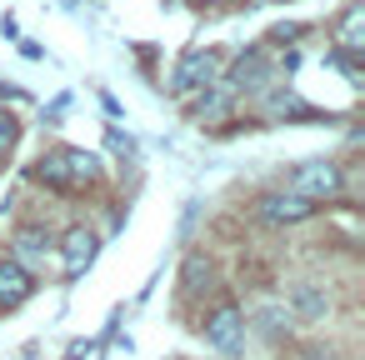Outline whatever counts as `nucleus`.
Here are the masks:
<instances>
[{"instance_id":"6e6552de","label":"nucleus","mask_w":365,"mask_h":360,"mask_svg":"<svg viewBox=\"0 0 365 360\" xmlns=\"http://www.w3.org/2000/svg\"><path fill=\"white\" fill-rule=\"evenodd\" d=\"M96 245H101V240H96V230L76 225V230L66 235V245H61V270H66V275H81V270L96 260Z\"/></svg>"},{"instance_id":"2eb2a0df","label":"nucleus","mask_w":365,"mask_h":360,"mask_svg":"<svg viewBox=\"0 0 365 360\" xmlns=\"http://www.w3.org/2000/svg\"><path fill=\"white\" fill-rule=\"evenodd\" d=\"M205 6H210V0H205Z\"/></svg>"},{"instance_id":"f8f14e48","label":"nucleus","mask_w":365,"mask_h":360,"mask_svg":"<svg viewBox=\"0 0 365 360\" xmlns=\"http://www.w3.org/2000/svg\"><path fill=\"white\" fill-rule=\"evenodd\" d=\"M200 285H210V265L205 260H185V290H200Z\"/></svg>"},{"instance_id":"7ed1b4c3","label":"nucleus","mask_w":365,"mask_h":360,"mask_svg":"<svg viewBox=\"0 0 365 360\" xmlns=\"http://www.w3.org/2000/svg\"><path fill=\"white\" fill-rule=\"evenodd\" d=\"M215 66H220L215 51H190V56H180V66H175V76H170V91H175V96L205 91V86L215 81Z\"/></svg>"},{"instance_id":"20e7f679","label":"nucleus","mask_w":365,"mask_h":360,"mask_svg":"<svg viewBox=\"0 0 365 360\" xmlns=\"http://www.w3.org/2000/svg\"><path fill=\"white\" fill-rule=\"evenodd\" d=\"M205 340H210L215 350L235 355V350H240V340H245V315H240L235 305H220V310L205 320Z\"/></svg>"},{"instance_id":"f03ea898","label":"nucleus","mask_w":365,"mask_h":360,"mask_svg":"<svg viewBox=\"0 0 365 360\" xmlns=\"http://www.w3.org/2000/svg\"><path fill=\"white\" fill-rule=\"evenodd\" d=\"M340 190V165L335 160H305V165H295V175H290V195H305V200H330Z\"/></svg>"},{"instance_id":"9b49d317","label":"nucleus","mask_w":365,"mask_h":360,"mask_svg":"<svg viewBox=\"0 0 365 360\" xmlns=\"http://www.w3.org/2000/svg\"><path fill=\"white\" fill-rule=\"evenodd\" d=\"M16 140H21V120L11 110H0V150H11Z\"/></svg>"},{"instance_id":"ddd939ff","label":"nucleus","mask_w":365,"mask_h":360,"mask_svg":"<svg viewBox=\"0 0 365 360\" xmlns=\"http://www.w3.org/2000/svg\"><path fill=\"white\" fill-rule=\"evenodd\" d=\"M16 240H21V255H46V235L41 230H21Z\"/></svg>"},{"instance_id":"f257e3e1","label":"nucleus","mask_w":365,"mask_h":360,"mask_svg":"<svg viewBox=\"0 0 365 360\" xmlns=\"http://www.w3.org/2000/svg\"><path fill=\"white\" fill-rule=\"evenodd\" d=\"M31 175L41 185H51V190H81V185H91L101 175V160L91 150H56V155H41Z\"/></svg>"},{"instance_id":"39448f33","label":"nucleus","mask_w":365,"mask_h":360,"mask_svg":"<svg viewBox=\"0 0 365 360\" xmlns=\"http://www.w3.org/2000/svg\"><path fill=\"white\" fill-rule=\"evenodd\" d=\"M31 295H36V275H31L21 260H0V305L16 310V305H26Z\"/></svg>"},{"instance_id":"4468645a","label":"nucleus","mask_w":365,"mask_h":360,"mask_svg":"<svg viewBox=\"0 0 365 360\" xmlns=\"http://www.w3.org/2000/svg\"><path fill=\"white\" fill-rule=\"evenodd\" d=\"M300 305H305V310H310V315H315V310H320V305H325V300H320V295H315V290H300Z\"/></svg>"},{"instance_id":"0eeeda50","label":"nucleus","mask_w":365,"mask_h":360,"mask_svg":"<svg viewBox=\"0 0 365 360\" xmlns=\"http://www.w3.org/2000/svg\"><path fill=\"white\" fill-rule=\"evenodd\" d=\"M265 81H270V56H265V51H245V56L230 66V76H225L230 91H255V86H265Z\"/></svg>"},{"instance_id":"1a4fd4ad","label":"nucleus","mask_w":365,"mask_h":360,"mask_svg":"<svg viewBox=\"0 0 365 360\" xmlns=\"http://www.w3.org/2000/svg\"><path fill=\"white\" fill-rule=\"evenodd\" d=\"M335 41H340L345 61H355V56H360V46H365V6H360V0H350V6H345V16H340V31H335Z\"/></svg>"},{"instance_id":"9d476101","label":"nucleus","mask_w":365,"mask_h":360,"mask_svg":"<svg viewBox=\"0 0 365 360\" xmlns=\"http://www.w3.org/2000/svg\"><path fill=\"white\" fill-rule=\"evenodd\" d=\"M265 115H310V106L295 101L290 91H270V96H265Z\"/></svg>"},{"instance_id":"423d86ee","label":"nucleus","mask_w":365,"mask_h":360,"mask_svg":"<svg viewBox=\"0 0 365 360\" xmlns=\"http://www.w3.org/2000/svg\"><path fill=\"white\" fill-rule=\"evenodd\" d=\"M310 215H315V200H305V195H265L260 200L265 225H295V220H310Z\"/></svg>"}]
</instances>
